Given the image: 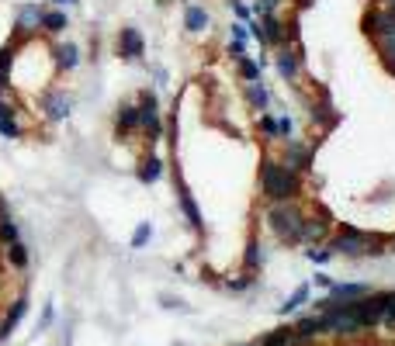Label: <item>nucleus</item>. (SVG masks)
I'll list each match as a JSON object with an SVG mask.
<instances>
[{"label":"nucleus","instance_id":"8","mask_svg":"<svg viewBox=\"0 0 395 346\" xmlns=\"http://www.w3.org/2000/svg\"><path fill=\"white\" fill-rule=\"evenodd\" d=\"M274 66H278V77L285 84H298L302 66H305V56H302L298 46H285V49H274Z\"/></svg>","mask_w":395,"mask_h":346},{"label":"nucleus","instance_id":"21","mask_svg":"<svg viewBox=\"0 0 395 346\" xmlns=\"http://www.w3.org/2000/svg\"><path fill=\"white\" fill-rule=\"evenodd\" d=\"M160 177H163V160H160L156 153H149V156L139 163V180H142V184H156Z\"/></svg>","mask_w":395,"mask_h":346},{"label":"nucleus","instance_id":"9","mask_svg":"<svg viewBox=\"0 0 395 346\" xmlns=\"http://www.w3.org/2000/svg\"><path fill=\"white\" fill-rule=\"evenodd\" d=\"M364 35L367 39H388V35H395V11H388V8H367L364 11Z\"/></svg>","mask_w":395,"mask_h":346},{"label":"nucleus","instance_id":"10","mask_svg":"<svg viewBox=\"0 0 395 346\" xmlns=\"http://www.w3.org/2000/svg\"><path fill=\"white\" fill-rule=\"evenodd\" d=\"M70 111H73V97H70L66 90L49 87V90L42 94V115H46L49 122H63V118H70Z\"/></svg>","mask_w":395,"mask_h":346},{"label":"nucleus","instance_id":"7","mask_svg":"<svg viewBox=\"0 0 395 346\" xmlns=\"http://www.w3.org/2000/svg\"><path fill=\"white\" fill-rule=\"evenodd\" d=\"M42 18H46V8L42 4H21L18 8V15H15V39L18 42H28V39H35L39 32H42Z\"/></svg>","mask_w":395,"mask_h":346},{"label":"nucleus","instance_id":"38","mask_svg":"<svg viewBox=\"0 0 395 346\" xmlns=\"http://www.w3.org/2000/svg\"><path fill=\"white\" fill-rule=\"evenodd\" d=\"M305 256H309L316 267H322V263H329V256H333V253H329V249H322V246H316V249H305Z\"/></svg>","mask_w":395,"mask_h":346},{"label":"nucleus","instance_id":"17","mask_svg":"<svg viewBox=\"0 0 395 346\" xmlns=\"http://www.w3.org/2000/svg\"><path fill=\"white\" fill-rule=\"evenodd\" d=\"M52 63H56L59 73H70V70L80 66V49H77L73 42H59V46L52 49Z\"/></svg>","mask_w":395,"mask_h":346},{"label":"nucleus","instance_id":"4","mask_svg":"<svg viewBox=\"0 0 395 346\" xmlns=\"http://www.w3.org/2000/svg\"><path fill=\"white\" fill-rule=\"evenodd\" d=\"M247 28H250V39H257L264 49H285L295 39V28L285 25L278 15H260L257 21H247Z\"/></svg>","mask_w":395,"mask_h":346},{"label":"nucleus","instance_id":"5","mask_svg":"<svg viewBox=\"0 0 395 346\" xmlns=\"http://www.w3.org/2000/svg\"><path fill=\"white\" fill-rule=\"evenodd\" d=\"M139 132H146L149 142L163 139V118H160V101L153 90L139 94Z\"/></svg>","mask_w":395,"mask_h":346},{"label":"nucleus","instance_id":"19","mask_svg":"<svg viewBox=\"0 0 395 346\" xmlns=\"http://www.w3.org/2000/svg\"><path fill=\"white\" fill-rule=\"evenodd\" d=\"M243 97H247V104L253 108V111H267L271 108V90L257 80V84H247L243 87Z\"/></svg>","mask_w":395,"mask_h":346},{"label":"nucleus","instance_id":"41","mask_svg":"<svg viewBox=\"0 0 395 346\" xmlns=\"http://www.w3.org/2000/svg\"><path fill=\"white\" fill-rule=\"evenodd\" d=\"M229 56H233V59L247 56V46H243V42H233V39H229Z\"/></svg>","mask_w":395,"mask_h":346},{"label":"nucleus","instance_id":"18","mask_svg":"<svg viewBox=\"0 0 395 346\" xmlns=\"http://www.w3.org/2000/svg\"><path fill=\"white\" fill-rule=\"evenodd\" d=\"M15 87V46L0 49V94H8Z\"/></svg>","mask_w":395,"mask_h":346},{"label":"nucleus","instance_id":"45","mask_svg":"<svg viewBox=\"0 0 395 346\" xmlns=\"http://www.w3.org/2000/svg\"><path fill=\"white\" fill-rule=\"evenodd\" d=\"M52 4H56V8H66V4L73 8V4H77V0H52Z\"/></svg>","mask_w":395,"mask_h":346},{"label":"nucleus","instance_id":"24","mask_svg":"<svg viewBox=\"0 0 395 346\" xmlns=\"http://www.w3.org/2000/svg\"><path fill=\"white\" fill-rule=\"evenodd\" d=\"M295 336H298L302 343H309V339L322 336V322H319V315H309V318H302V322L295 325Z\"/></svg>","mask_w":395,"mask_h":346},{"label":"nucleus","instance_id":"11","mask_svg":"<svg viewBox=\"0 0 395 346\" xmlns=\"http://www.w3.org/2000/svg\"><path fill=\"white\" fill-rule=\"evenodd\" d=\"M118 56L122 59H128V63H139L142 56H146V39H142V32L139 28H122L118 32Z\"/></svg>","mask_w":395,"mask_h":346},{"label":"nucleus","instance_id":"22","mask_svg":"<svg viewBox=\"0 0 395 346\" xmlns=\"http://www.w3.org/2000/svg\"><path fill=\"white\" fill-rule=\"evenodd\" d=\"M367 294V284H333L329 287V301H357Z\"/></svg>","mask_w":395,"mask_h":346},{"label":"nucleus","instance_id":"6","mask_svg":"<svg viewBox=\"0 0 395 346\" xmlns=\"http://www.w3.org/2000/svg\"><path fill=\"white\" fill-rule=\"evenodd\" d=\"M312 160H316V146L305 142V139H285V153H281V163L295 173H309L312 170Z\"/></svg>","mask_w":395,"mask_h":346},{"label":"nucleus","instance_id":"33","mask_svg":"<svg viewBox=\"0 0 395 346\" xmlns=\"http://www.w3.org/2000/svg\"><path fill=\"white\" fill-rule=\"evenodd\" d=\"M285 4H288V0H253V8H250V11L260 18V15H278Z\"/></svg>","mask_w":395,"mask_h":346},{"label":"nucleus","instance_id":"43","mask_svg":"<svg viewBox=\"0 0 395 346\" xmlns=\"http://www.w3.org/2000/svg\"><path fill=\"white\" fill-rule=\"evenodd\" d=\"M4 218H11V208H8V201H4V198H0V222H4Z\"/></svg>","mask_w":395,"mask_h":346},{"label":"nucleus","instance_id":"30","mask_svg":"<svg viewBox=\"0 0 395 346\" xmlns=\"http://www.w3.org/2000/svg\"><path fill=\"white\" fill-rule=\"evenodd\" d=\"M18 239H21V229H18L15 218H4V222H0V242L11 246V242H18Z\"/></svg>","mask_w":395,"mask_h":346},{"label":"nucleus","instance_id":"20","mask_svg":"<svg viewBox=\"0 0 395 346\" xmlns=\"http://www.w3.org/2000/svg\"><path fill=\"white\" fill-rule=\"evenodd\" d=\"M257 346H305V343L295 336V329H274V332H264Z\"/></svg>","mask_w":395,"mask_h":346},{"label":"nucleus","instance_id":"16","mask_svg":"<svg viewBox=\"0 0 395 346\" xmlns=\"http://www.w3.org/2000/svg\"><path fill=\"white\" fill-rule=\"evenodd\" d=\"M309 118H312V125H319L322 132H326V128H333V125L340 122V115L333 111V104H329L326 97H316V101L309 104Z\"/></svg>","mask_w":395,"mask_h":346},{"label":"nucleus","instance_id":"2","mask_svg":"<svg viewBox=\"0 0 395 346\" xmlns=\"http://www.w3.org/2000/svg\"><path fill=\"white\" fill-rule=\"evenodd\" d=\"M264 222L274 232L278 242L285 246H298L302 242V225H305V211L298 201H274L264 208Z\"/></svg>","mask_w":395,"mask_h":346},{"label":"nucleus","instance_id":"1","mask_svg":"<svg viewBox=\"0 0 395 346\" xmlns=\"http://www.w3.org/2000/svg\"><path fill=\"white\" fill-rule=\"evenodd\" d=\"M257 180H260V194H264L267 204H274V201H298V194H302V173L288 170L274 156H264Z\"/></svg>","mask_w":395,"mask_h":346},{"label":"nucleus","instance_id":"25","mask_svg":"<svg viewBox=\"0 0 395 346\" xmlns=\"http://www.w3.org/2000/svg\"><path fill=\"white\" fill-rule=\"evenodd\" d=\"M66 25H70V21H66L63 11H46V18H42V32H46V35H63Z\"/></svg>","mask_w":395,"mask_h":346},{"label":"nucleus","instance_id":"35","mask_svg":"<svg viewBox=\"0 0 395 346\" xmlns=\"http://www.w3.org/2000/svg\"><path fill=\"white\" fill-rule=\"evenodd\" d=\"M229 11L236 15V21H253V11H250V4H243V0H229Z\"/></svg>","mask_w":395,"mask_h":346},{"label":"nucleus","instance_id":"12","mask_svg":"<svg viewBox=\"0 0 395 346\" xmlns=\"http://www.w3.org/2000/svg\"><path fill=\"white\" fill-rule=\"evenodd\" d=\"M177 204H180V211H184V218H187V225H191L194 232H205V218H202V208H198V201L191 198L187 184H180V177H177Z\"/></svg>","mask_w":395,"mask_h":346},{"label":"nucleus","instance_id":"29","mask_svg":"<svg viewBox=\"0 0 395 346\" xmlns=\"http://www.w3.org/2000/svg\"><path fill=\"white\" fill-rule=\"evenodd\" d=\"M25 311H28V298H18L11 308H8V315H4V322L11 325V329H18L21 325V318H25Z\"/></svg>","mask_w":395,"mask_h":346},{"label":"nucleus","instance_id":"3","mask_svg":"<svg viewBox=\"0 0 395 346\" xmlns=\"http://www.w3.org/2000/svg\"><path fill=\"white\" fill-rule=\"evenodd\" d=\"M326 249H329L333 256H381V253H385V242H381L378 236H367V232L354 229V225H343V229L329 239Z\"/></svg>","mask_w":395,"mask_h":346},{"label":"nucleus","instance_id":"31","mask_svg":"<svg viewBox=\"0 0 395 346\" xmlns=\"http://www.w3.org/2000/svg\"><path fill=\"white\" fill-rule=\"evenodd\" d=\"M257 128H260L267 139H281V135H278V118H274L271 111H260V118H257Z\"/></svg>","mask_w":395,"mask_h":346},{"label":"nucleus","instance_id":"42","mask_svg":"<svg viewBox=\"0 0 395 346\" xmlns=\"http://www.w3.org/2000/svg\"><path fill=\"white\" fill-rule=\"evenodd\" d=\"M316 284H319V287H333V277H326V273H316Z\"/></svg>","mask_w":395,"mask_h":346},{"label":"nucleus","instance_id":"44","mask_svg":"<svg viewBox=\"0 0 395 346\" xmlns=\"http://www.w3.org/2000/svg\"><path fill=\"white\" fill-rule=\"evenodd\" d=\"M52 322V305H46V311H42V325H49Z\"/></svg>","mask_w":395,"mask_h":346},{"label":"nucleus","instance_id":"15","mask_svg":"<svg viewBox=\"0 0 395 346\" xmlns=\"http://www.w3.org/2000/svg\"><path fill=\"white\" fill-rule=\"evenodd\" d=\"M209 11L205 8H198V4H191V0H184V28L191 32V35H202V32H209Z\"/></svg>","mask_w":395,"mask_h":346},{"label":"nucleus","instance_id":"40","mask_svg":"<svg viewBox=\"0 0 395 346\" xmlns=\"http://www.w3.org/2000/svg\"><path fill=\"white\" fill-rule=\"evenodd\" d=\"M18 115V108L8 101V94H0V118H15Z\"/></svg>","mask_w":395,"mask_h":346},{"label":"nucleus","instance_id":"28","mask_svg":"<svg viewBox=\"0 0 395 346\" xmlns=\"http://www.w3.org/2000/svg\"><path fill=\"white\" fill-rule=\"evenodd\" d=\"M236 66H240V77H243L247 84H257V80H260V63H253V59L240 56V59H236Z\"/></svg>","mask_w":395,"mask_h":346},{"label":"nucleus","instance_id":"26","mask_svg":"<svg viewBox=\"0 0 395 346\" xmlns=\"http://www.w3.org/2000/svg\"><path fill=\"white\" fill-rule=\"evenodd\" d=\"M4 249H8V263H11L15 270H25V267H28V249H25L21 239L11 242V246H4Z\"/></svg>","mask_w":395,"mask_h":346},{"label":"nucleus","instance_id":"13","mask_svg":"<svg viewBox=\"0 0 395 346\" xmlns=\"http://www.w3.org/2000/svg\"><path fill=\"white\" fill-rule=\"evenodd\" d=\"M329 239V215L319 211V215H305V225H302V242H312V246H322Z\"/></svg>","mask_w":395,"mask_h":346},{"label":"nucleus","instance_id":"36","mask_svg":"<svg viewBox=\"0 0 395 346\" xmlns=\"http://www.w3.org/2000/svg\"><path fill=\"white\" fill-rule=\"evenodd\" d=\"M226 287H229V291H247V287H253V273H240V277H229V280H226Z\"/></svg>","mask_w":395,"mask_h":346},{"label":"nucleus","instance_id":"46","mask_svg":"<svg viewBox=\"0 0 395 346\" xmlns=\"http://www.w3.org/2000/svg\"><path fill=\"white\" fill-rule=\"evenodd\" d=\"M385 8H388V11H395V0H385Z\"/></svg>","mask_w":395,"mask_h":346},{"label":"nucleus","instance_id":"32","mask_svg":"<svg viewBox=\"0 0 395 346\" xmlns=\"http://www.w3.org/2000/svg\"><path fill=\"white\" fill-rule=\"evenodd\" d=\"M0 135H4V139H21V135H25L18 115H15V118H0Z\"/></svg>","mask_w":395,"mask_h":346},{"label":"nucleus","instance_id":"37","mask_svg":"<svg viewBox=\"0 0 395 346\" xmlns=\"http://www.w3.org/2000/svg\"><path fill=\"white\" fill-rule=\"evenodd\" d=\"M229 39H233V42H243V46H247V42H250V28H247L243 21H236V25L229 28Z\"/></svg>","mask_w":395,"mask_h":346},{"label":"nucleus","instance_id":"39","mask_svg":"<svg viewBox=\"0 0 395 346\" xmlns=\"http://www.w3.org/2000/svg\"><path fill=\"white\" fill-rule=\"evenodd\" d=\"M278 135H281V139H291V135H295V122H291L288 115L278 118Z\"/></svg>","mask_w":395,"mask_h":346},{"label":"nucleus","instance_id":"34","mask_svg":"<svg viewBox=\"0 0 395 346\" xmlns=\"http://www.w3.org/2000/svg\"><path fill=\"white\" fill-rule=\"evenodd\" d=\"M149 239H153V225H149V222H142V225L132 232V246H135V249H142Z\"/></svg>","mask_w":395,"mask_h":346},{"label":"nucleus","instance_id":"14","mask_svg":"<svg viewBox=\"0 0 395 346\" xmlns=\"http://www.w3.org/2000/svg\"><path fill=\"white\" fill-rule=\"evenodd\" d=\"M132 132H139V104H122L115 115V135L125 142Z\"/></svg>","mask_w":395,"mask_h":346},{"label":"nucleus","instance_id":"23","mask_svg":"<svg viewBox=\"0 0 395 346\" xmlns=\"http://www.w3.org/2000/svg\"><path fill=\"white\" fill-rule=\"evenodd\" d=\"M243 267H247V273H257V270L264 267V246H260V239H250V242H247Z\"/></svg>","mask_w":395,"mask_h":346},{"label":"nucleus","instance_id":"27","mask_svg":"<svg viewBox=\"0 0 395 346\" xmlns=\"http://www.w3.org/2000/svg\"><path fill=\"white\" fill-rule=\"evenodd\" d=\"M309 294H312V291H309V284L295 287V294H291V298H288V301L281 305V315H291V311H298V308H302V305L309 301Z\"/></svg>","mask_w":395,"mask_h":346}]
</instances>
